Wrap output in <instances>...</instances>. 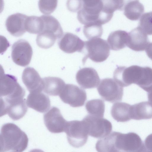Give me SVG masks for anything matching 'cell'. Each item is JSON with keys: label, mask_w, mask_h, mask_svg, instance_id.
<instances>
[{"label": "cell", "mask_w": 152, "mask_h": 152, "mask_svg": "<svg viewBox=\"0 0 152 152\" xmlns=\"http://www.w3.org/2000/svg\"><path fill=\"white\" fill-rule=\"evenodd\" d=\"M0 152H22L27 148L28 139L25 133L17 125L7 123L1 127Z\"/></svg>", "instance_id": "6da1fadb"}, {"label": "cell", "mask_w": 152, "mask_h": 152, "mask_svg": "<svg viewBox=\"0 0 152 152\" xmlns=\"http://www.w3.org/2000/svg\"><path fill=\"white\" fill-rule=\"evenodd\" d=\"M43 19V29L37 35L36 43L39 47L46 49L51 47L57 39L62 37L63 31L59 21L53 16H47Z\"/></svg>", "instance_id": "7a4b0ae2"}, {"label": "cell", "mask_w": 152, "mask_h": 152, "mask_svg": "<svg viewBox=\"0 0 152 152\" xmlns=\"http://www.w3.org/2000/svg\"><path fill=\"white\" fill-rule=\"evenodd\" d=\"M0 90L1 100L4 101L23 98L25 94L16 77L4 73L0 75Z\"/></svg>", "instance_id": "3957f363"}, {"label": "cell", "mask_w": 152, "mask_h": 152, "mask_svg": "<svg viewBox=\"0 0 152 152\" xmlns=\"http://www.w3.org/2000/svg\"><path fill=\"white\" fill-rule=\"evenodd\" d=\"M87 53L83 58L85 63L89 58L95 62H101L106 60L110 54V47L106 40L97 38L84 42V47Z\"/></svg>", "instance_id": "277c9868"}, {"label": "cell", "mask_w": 152, "mask_h": 152, "mask_svg": "<svg viewBox=\"0 0 152 152\" xmlns=\"http://www.w3.org/2000/svg\"><path fill=\"white\" fill-rule=\"evenodd\" d=\"M65 132L69 143L74 147H81L87 141L88 131L86 124L83 120L68 121Z\"/></svg>", "instance_id": "5b68a950"}, {"label": "cell", "mask_w": 152, "mask_h": 152, "mask_svg": "<svg viewBox=\"0 0 152 152\" xmlns=\"http://www.w3.org/2000/svg\"><path fill=\"white\" fill-rule=\"evenodd\" d=\"M115 149V152H144L143 143L135 133L123 134L117 132Z\"/></svg>", "instance_id": "8992f818"}, {"label": "cell", "mask_w": 152, "mask_h": 152, "mask_svg": "<svg viewBox=\"0 0 152 152\" xmlns=\"http://www.w3.org/2000/svg\"><path fill=\"white\" fill-rule=\"evenodd\" d=\"M83 120L84 122L88 135L94 138H101L109 134L112 129L111 123L103 117L86 116Z\"/></svg>", "instance_id": "52a82bcc"}, {"label": "cell", "mask_w": 152, "mask_h": 152, "mask_svg": "<svg viewBox=\"0 0 152 152\" xmlns=\"http://www.w3.org/2000/svg\"><path fill=\"white\" fill-rule=\"evenodd\" d=\"M97 90L100 96L105 101L113 103L122 99L123 87L112 78L102 79Z\"/></svg>", "instance_id": "ba28073f"}, {"label": "cell", "mask_w": 152, "mask_h": 152, "mask_svg": "<svg viewBox=\"0 0 152 152\" xmlns=\"http://www.w3.org/2000/svg\"><path fill=\"white\" fill-rule=\"evenodd\" d=\"M143 68V67L137 65L128 67L118 66L114 72L113 78L123 87L133 83L137 85L141 78Z\"/></svg>", "instance_id": "9c48e42d"}, {"label": "cell", "mask_w": 152, "mask_h": 152, "mask_svg": "<svg viewBox=\"0 0 152 152\" xmlns=\"http://www.w3.org/2000/svg\"><path fill=\"white\" fill-rule=\"evenodd\" d=\"M59 96L64 103L74 107L83 106L87 99L85 90L72 84H65Z\"/></svg>", "instance_id": "30bf717a"}, {"label": "cell", "mask_w": 152, "mask_h": 152, "mask_svg": "<svg viewBox=\"0 0 152 152\" xmlns=\"http://www.w3.org/2000/svg\"><path fill=\"white\" fill-rule=\"evenodd\" d=\"M33 54L32 48L26 40L20 39L15 42L12 47L11 56L13 61L22 66L28 65Z\"/></svg>", "instance_id": "8fae6325"}, {"label": "cell", "mask_w": 152, "mask_h": 152, "mask_svg": "<svg viewBox=\"0 0 152 152\" xmlns=\"http://www.w3.org/2000/svg\"><path fill=\"white\" fill-rule=\"evenodd\" d=\"M43 119L45 125L50 132L58 133L65 132L68 121L64 118L57 107H51L44 114Z\"/></svg>", "instance_id": "7c38bea8"}, {"label": "cell", "mask_w": 152, "mask_h": 152, "mask_svg": "<svg viewBox=\"0 0 152 152\" xmlns=\"http://www.w3.org/2000/svg\"><path fill=\"white\" fill-rule=\"evenodd\" d=\"M26 104L25 99L23 98L1 103V116L7 114L13 120H18L27 112Z\"/></svg>", "instance_id": "4fadbf2b"}, {"label": "cell", "mask_w": 152, "mask_h": 152, "mask_svg": "<svg viewBox=\"0 0 152 152\" xmlns=\"http://www.w3.org/2000/svg\"><path fill=\"white\" fill-rule=\"evenodd\" d=\"M79 85L84 89L97 87L100 83V79L96 71L91 67H85L79 69L76 75Z\"/></svg>", "instance_id": "5bb4252c"}, {"label": "cell", "mask_w": 152, "mask_h": 152, "mask_svg": "<svg viewBox=\"0 0 152 152\" xmlns=\"http://www.w3.org/2000/svg\"><path fill=\"white\" fill-rule=\"evenodd\" d=\"M60 39L58 45L60 49L64 52L72 53L83 51L84 42L76 35L66 32Z\"/></svg>", "instance_id": "9a60e30c"}, {"label": "cell", "mask_w": 152, "mask_h": 152, "mask_svg": "<svg viewBox=\"0 0 152 152\" xmlns=\"http://www.w3.org/2000/svg\"><path fill=\"white\" fill-rule=\"evenodd\" d=\"M127 46L136 51L145 50L149 43L147 34L139 26L128 33Z\"/></svg>", "instance_id": "2e32d148"}, {"label": "cell", "mask_w": 152, "mask_h": 152, "mask_svg": "<svg viewBox=\"0 0 152 152\" xmlns=\"http://www.w3.org/2000/svg\"><path fill=\"white\" fill-rule=\"evenodd\" d=\"M22 81L30 92H42L43 83L39 74L34 68H25L22 75Z\"/></svg>", "instance_id": "e0dca14e"}, {"label": "cell", "mask_w": 152, "mask_h": 152, "mask_svg": "<svg viewBox=\"0 0 152 152\" xmlns=\"http://www.w3.org/2000/svg\"><path fill=\"white\" fill-rule=\"evenodd\" d=\"M27 17L24 14L19 13L10 15L5 22L7 31L15 37L22 36L26 31L25 25Z\"/></svg>", "instance_id": "ac0fdd59"}, {"label": "cell", "mask_w": 152, "mask_h": 152, "mask_svg": "<svg viewBox=\"0 0 152 152\" xmlns=\"http://www.w3.org/2000/svg\"><path fill=\"white\" fill-rule=\"evenodd\" d=\"M27 106L40 113L48 111L50 107L49 97L42 92H30L26 100Z\"/></svg>", "instance_id": "d6986e66"}, {"label": "cell", "mask_w": 152, "mask_h": 152, "mask_svg": "<svg viewBox=\"0 0 152 152\" xmlns=\"http://www.w3.org/2000/svg\"><path fill=\"white\" fill-rule=\"evenodd\" d=\"M131 107V105L125 102L115 103L111 108V115L117 122L128 121L132 119Z\"/></svg>", "instance_id": "ffe728a7"}, {"label": "cell", "mask_w": 152, "mask_h": 152, "mask_svg": "<svg viewBox=\"0 0 152 152\" xmlns=\"http://www.w3.org/2000/svg\"><path fill=\"white\" fill-rule=\"evenodd\" d=\"M42 80L43 91L50 96L59 95L66 84L62 79L58 77H46Z\"/></svg>", "instance_id": "44dd1931"}, {"label": "cell", "mask_w": 152, "mask_h": 152, "mask_svg": "<svg viewBox=\"0 0 152 152\" xmlns=\"http://www.w3.org/2000/svg\"><path fill=\"white\" fill-rule=\"evenodd\" d=\"M132 119L139 120L152 118V105L148 101L131 105Z\"/></svg>", "instance_id": "7402d4cb"}, {"label": "cell", "mask_w": 152, "mask_h": 152, "mask_svg": "<svg viewBox=\"0 0 152 152\" xmlns=\"http://www.w3.org/2000/svg\"><path fill=\"white\" fill-rule=\"evenodd\" d=\"M129 34L124 31L118 30L111 32L107 39L110 49L114 50L121 49L127 46Z\"/></svg>", "instance_id": "603a6c76"}, {"label": "cell", "mask_w": 152, "mask_h": 152, "mask_svg": "<svg viewBox=\"0 0 152 152\" xmlns=\"http://www.w3.org/2000/svg\"><path fill=\"white\" fill-rule=\"evenodd\" d=\"M123 10L124 15L127 18L132 20H136L143 15L144 8L139 1H134L126 4Z\"/></svg>", "instance_id": "cb8c5ba5"}, {"label": "cell", "mask_w": 152, "mask_h": 152, "mask_svg": "<svg viewBox=\"0 0 152 152\" xmlns=\"http://www.w3.org/2000/svg\"><path fill=\"white\" fill-rule=\"evenodd\" d=\"M89 115L97 117H103L105 111V104L100 99H95L88 101L85 105Z\"/></svg>", "instance_id": "d4e9b609"}, {"label": "cell", "mask_w": 152, "mask_h": 152, "mask_svg": "<svg viewBox=\"0 0 152 152\" xmlns=\"http://www.w3.org/2000/svg\"><path fill=\"white\" fill-rule=\"evenodd\" d=\"M25 27L26 31L28 32L33 34H38L43 29L42 19L41 16H28L26 21Z\"/></svg>", "instance_id": "484cf974"}, {"label": "cell", "mask_w": 152, "mask_h": 152, "mask_svg": "<svg viewBox=\"0 0 152 152\" xmlns=\"http://www.w3.org/2000/svg\"><path fill=\"white\" fill-rule=\"evenodd\" d=\"M102 25L97 23H91L84 26L83 33L88 39L101 37L103 33Z\"/></svg>", "instance_id": "4316f807"}, {"label": "cell", "mask_w": 152, "mask_h": 152, "mask_svg": "<svg viewBox=\"0 0 152 152\" xmlns=\"http://www.w3.org/2000/svg\"><path fill=\"white\" fill-rule=\"evenodd\" d=\"M82 1L83 6L80 10L85 12L98 14L102 10L101 0H82Z\"/></svg>", "instance_id": "83f0119b"}, {"label": "cell", "mask_w": 152, "mask_h": 152, "mask_svg": "<svg viewBox=\"0 0 152 152\" xmlns=\"http://www.w3.org/2000/svg\"><path fill=\"white\" fill-rule=\"evenodd\" d=\"M139 26L148 35H152V12L143 14L140 18Z\"/></svg>", "instance_id": "f1b7e54d"}, {"label": "cell", "mask_w": 152, "mask_h": 152, "mask_svg": "<svg viewBox=\"0 0 152 152\" xmlns=\"http://www.w3.org/2000/svg\"><path fill=\"white\" fill-rule=\"evenodd\" d=\"M58 0H39L38 7L40 11L43 14H51L56 9Z\"/></svg>", "instance_id": "f546056e"}, {"label": "cell", "mask_w": 152, "mask_h": 152, "mask_svg": "<svg viewBox=\"0 0 152 152\" xmlns=\"http://www.w3.org/2000/svg\"><path fill=\"white\" fill-rule=\"evenodd\" d=\"M102 4V10L104 12L113 15L116 10H119L118 0H101Z\"/></svg>", "instance_id": "4dcf8cb0"}, {"label": "cell", "mask_w": 152, "mask_h": 152, "mask_svg": "<svg viewBox=\"0 0 152 152\" xmlns=\"http://www.w3.org/2000/svg\"><path fill=\"white\" fill-rule=\"evenodd\" d=\"M66 5L67 9L73 12H78L82 8V0H67Z\"/></svg>", "instance_id": "1f68e13d"}, {"label": "cell", "mask_w": 152, "mask_h": 152, "mask_svg": "<svg viewBox=\"0 0 152 152\" xmlns=\"http://www.w3.org/2000/svg\"><path fill=\"white\" fill-rule=\"evenodd\" d=\"M144 152H152V134L149 135L143 143Z\"/></svg>", "instance_id": "d6a6232c"}, {"label": "cell", "mask_w": 152, "mask_h": 152, "mask_svg": "<svg viewBox=\"0 0 152 152\" xmlns=\"http://www.w3.org/2000/svg\"><path fill=\"white\" fill-rule=\"evenodd\" d=\"M134 1L139 0H118L119 3V10L123 11L125 6L128 3Z\"/></svg>", "instance_id": "836d02e7"}, {"label": "cell", "mask_w": 152, "mask_h": 152, "mask_svg": "<svg viewBox=\"0 0 152 152\" xmlns=\"http://www.w3.org/2000/svg\"><path fill=\"white\" fill-rule=\"evenodd\" d=\"M148 56L152 60V43H149L145 49Z\"/></svg>", "instance_id": "e575fe53"}, {"label": "cell", "mask_w": 152, "mask_h": 152, "mask_svg": "<svg viewBox=\"0 0 152 152\" xmlns=\"http://www.w3.org/2000/svg\"><path fill=\"white\" fill-rule=\"evenodd\" d=\"M148 102L152 105V90L148 92Z\"/></svg>", "instance_id": "d590c367"}]
</instances>
